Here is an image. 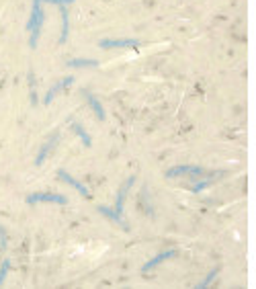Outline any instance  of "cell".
Here are the masks:
<instances>
[{
    "label": "cell",
    "mask_w": 256,
    "mask_h": 289,
    "mask_svg": "<svg viewBox=\"0 0 256 289\" xmlns=\"http://www.w3.org/2000/svg\"><path fill=\"white\" fill-rule=\"evenodd\" d=\"M225 172L223 170H217V172H209L201 166H191V164H179V166H173L166 170V179H177V177H191V179H197V177H223Z\"/></svg>",
    "instance_id": "1"
},
{
    "label": "cell",
    "mask_w": 256,
    "mask_h": 289,
    "mask_svg": "<svg viewBox=\"0 0 256 289\" xmlns=\"http://www.w3.org/2000/svg\"><path fill=\"white\" fill-rule=\"evenodd\" d=\"M141 45L139 39H101V49H137Z\"/></svg>",
    "instance_id": "2"
},
{
    "label": "cell",
    "mask_w": 256,
    "mask_h": 289,
    "mask_svg": "<svg viewBox=\"0 0 256 289\" xmlns=\"http://www.w3.org/2000/svg\"><path fill=\"white\" fill-rule=\"evenodd\" d=\"M27 203H58V205H66L68 197L60 195V193H33L27 197Z\"/></svg>",
    "instance_id": "3"
},
{
    "label": "cell",
    "mask_w": 256,
    "mask_h": 289,
    "mask_svg": "<svg viewBox=\"0 0 256 289\" xmlns=\"http://www.w3.org/2000/svg\"><path fill=\"white\" fill-rule=\"evenodd\" d=\"M72 82H74V76H66V78H62V80H58L47 93H45V99H43V103L45 105H51V101L60 95V93H64L66 89H70L72 86Z\"/></svg>",
    "instance_id": "4"
},
{
    "label": "cell",
    "mask_w": 256,
    "mask_h": 289,
    "mask_svg": "<svg viewBox=\"0 0 256 289\" xmlns=\"http://www.w3.org/2000/svg\"><path fill=\"white\" fill-rule=\"evenodd\" d=\"M60 141V133H53L43 146L39 148V152H37V156H35V166H43V162H45V158L53 152V148H55V143Z\"/></svg>",
    "instance_id": "5"
},
{
    "label": "cell",
    "mask_w": 256,
    "mask_h": 289,
    "mask_svg": "<svg viewBox=\"0 0 256 289\" xmlns=\"http://www.w3.org/2000/svg\"><path fill=\"white\" fill-rule=\"evenodd\" d=\"M135 181H137L135 177H129V179H127V181H125V183H123V185L119 187V191H117V197H115V207H113V209H115L117 213H123V205H125L127 193H129V189H131V187L135 185Z\"/></svg>",
    "instance_id": "6"
},
{
    "label": "cell",
    "mask_w": 256,
    "mask_h": 289,
    "mask_svg": "<svg viewBox=\"0 0 256 289\" xmlns=\"http://www.w3.org/2000/svg\"><path fill=\"white\" fill-rule=\"evenodd\" d=\"M58 177H60V179H62L64 183H68L70 187H74V189H76V191H78V193H80L82 197H87V199H91V191H89L87 187H84V185H82L80 181H76V179H74V177H72V175H70L68 170L60 168V170H58Z\"/></svg>",
    "instance_id": "7"
},
{
    "label": "cell",
    "mask_w": 256,
    "mask_h": 289,
    "mask_svg": "<svg viewBox=\"0 0 256 289\" xmlns=\"http://www.w3.org/2000/svg\"><path fill=\"white\" fill-rule=\"evenodd\" d=\"M177 256V250L175 248H170V250H164V252H158L154 258H150L144 267H141V273H148V271H152L154 267H158V265H162V263H166V261H170V258H175Z\"/></svg>",
    "instance_id": "8"
},
{
    "label": "cell",
    "mask_w": 256,
    "mask_h": 289,
    "mask_svg": "<svg viewBox=\"0 0 256 289\" xmlns=\"http://www.w3.org/2000/svg\"><path fill=\"white\" fill-rule=\"evenodd\" d=\"M99 213H103L105 218H109V220H113V222H117L123 230H129V224L123 220V215L121 213H117L113 207H107V205H99Z\"/></svg>",
    "instance_id": "9"
},
{
    "label": "cell",
    "mask_w": 256,
    "mask_h": 289,
    "mask_svg": "<svg viewBox=\"0 0 256 289\" xmlns=\"http://www.w3.org/2000/svg\"><path fill=\"white\" fill-rule=\"evenodd\" d=\"M60 17H62V33H60V45H64L70 37V19H68V5H60Z\"/></svg>",
    "instance_id": "10"
},
{
    "label": "cell",
    "mask_w": 256,
    "mask_h": 289,
    "mask_svg": "<svg viewBox=\"0 0 256 289\" xmlns=\"http://www.w3.org/2000/svg\"><path fill=\"white\" fill-rule=\"evenodd\" d=\"M82 95L87 97V101H89V105H91V109L95 111V115H97V119H101V121H105L107 119V115H105V109H103V105H101V101L93 95V93H89V91H82Z\"/></svg>",
    "instance_id": "11"
},
{
    "label": "cell",
    "mask_w": 256,
    "mask_h": 289,
    "mask_svg": "<svg viewBox=\"0 0 256 289\" xmlns=\"http://www.w3.org/2000/svg\"><path fill=\"white\" fill-rule=\"evenodd\" d=\"M66 66H70V68H97L99 62L91 60V57H72L66 62Z\"/></svg>",
    "instance_id": "12"
},
{
    "label": "cell",
    "mask_w": 256,
    "mask_h": 289,
    "mask_svg": "<svg viewBox=\"0 0 256 289\" xmlns=\"http://www.w3.org/2000/svg\"><path fill=\"white\" fill-rule=\"evenodd\" d=\"M70 125H72L74 133H76V135H78V137L84 141V148H93V139H91V135L87 133V129H84V127H82L78 121H72Z\"/></svg>",
    "instance_id": "13"
},
{
    "label": "cell",
    "mask_w": 256,
    "mask_h": 289,
    "mask_svg": "<svg viewBox=\"0 0 256 289\" xmlns=\"http://www.w3.org/2000/svg\"><path fill=\"white\" fill-rule=\"evenodd\" d=\"M217 273H219V269H217V267H215V269H211V271H209V275H207V277H205V279H203V281L197 285V289H205V287H207V285H209V283H211V281L217 277Z\"/></svg>",
    "instance_id": "14"
},
{
    "label": "cell",
    "mask_w": 256,
    "mask_h": 289,
    "mask_svg": "<svg viewBox=\"0 0 256 289\" xmlns=\"http://www.w3.org/2000/svg\"><path fill=\"white\" fill-rule=\"evenodd\" d=\"M9 271H11V261L7 258V261H3V267H0V285L5 283V279H7Z\"/></svg>",
    "instance_id": "15"
},
{
    "label": "cell",
    "mask_w": 256,
    "mask_h": 289,
    "mask_svg": "<svg viewBox=\"0 0 256 289\" xmlns=\"http://www.w3.org/2000/svg\"><path fill=\"white\" fill-rule=\"evenodd\" d=\"M29 86H31V105H37V91H35V80H33V72H29Z\"/></svg>",
    "instance_id": "16"
},
{
    "label": "cell",
    "mask_w": 256,
    "mask_h": 289,
    "mask_svg": "<svg viewBox=\"0 0 256 289\" xmlns=\"http://www.w3.org/2000/svg\"><path fill=\"white\" fill-rule=\"evenodd\" d=\"M7 244H9V236H7V230L3 228V226H0V248H7Z\"/></svg>",
    "instance_id": "17"
},
{
    "label": "cell",
    "mask_w": 256,
    "mask_h": 289,
    "mask_svg": "<svg viewBox=\"0 0 256 289\" xmlns=\"http://www.w3.org/2000/svg\"><path fill=\"white\" fill-rule=\"evenodd\" d=\"M41 3H49V5H70V3H74V0H41Z\"/></svg>",
    "instance_id": "18"
}]
</instances>
